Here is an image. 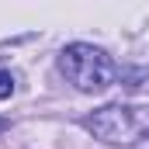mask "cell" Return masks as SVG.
Segmentation results:
<instances>
[{
  "label": "cell",
  "instance_id": "6da1fadb",
  "mask_svg": "<svg viewBox=\"0 0 149 149\" xmlns=\"http://www.w3.org/2000/svg\"><path fill=\"white\" fill-rule=\"evenodd\" d=\"M59 73L73 83L80 94H104L114 83V59L87 42H73L59 52Z\"/></svg>",
  "mask_w": 149,
  "mask_h": 149
},
{
  "label": "cell",
  "instance_id": "7a4b0ae2",
  "mask_svg": "<svg viewBox=\"0 0 149 149\" xmlns=\"http://www.w3.org/2000/svg\"><path fill=\"white\" fill-rule=\"evenodd\" d=\"M83 128L108 146H132L142 135H149V108L146 104H104L83 118Z\"/></svg>",
  "mask_w": 149,
  "mask_h": 149
},
{
  "label": "cell",
  "instance_id": "3957f363",
  "mask_svg": "<svg viewBox=\"0 0 149 149\" xmlns=\"http://www.w3.org/2000/svg\"><path fill=\"white\" fill-rule=\"evenodd\" d=\"M14 94V73L10 70H0V101H7Z\"/></svg>",
  "mask_w": 149,
  "mask_h": 149
},
{
  "label": "cell",
  "instance_id": "277c9868",
  "mask_svg": "<svg viewBox=\"0 0 149 149\" xmlns=\"http://www.w3.org/2000/svg\"><path fill=\"white\" fill-rule=\"evenodd\" d=\"M7 128H10V125H7V121H3V118H0V132H7Z\"/></svg>",
  "mask_w": 149,
  "mask_h": 149
}]
</instances>
